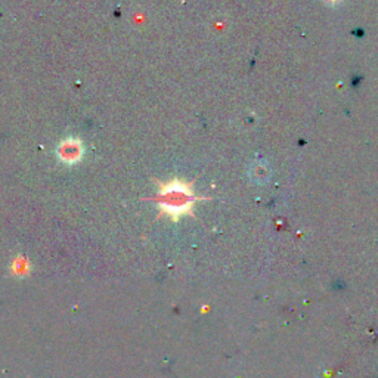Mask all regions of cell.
I'll return each instance as SVG.
<instances>
[{
  "mask_svg": "<svg viewBox=\"0 0 378 378\" xmlns=\"http://www.w3.org/2000/svg\"><path fill=\"white\" fill-rule=\"evenodd\" d=\"M59 154H61V158L62 161H67V163H74L80 158L81 155V145L78 141L76 139H68L65 141L61 148H59Z\"/></svg>",
  "mask_w": 378,
  "mask_h": 378,
  "instance_id": "obj_2",
  "label": "cell"
},
{
  "mask_svg": "<svg viewBox=\"0 0 378 378\" xmlns=\"http://www.w3.org/2000/svg\"><path fill=\"white\" fill-rule=\"evenodd\" d=\"M160 202L164 210L169 213H185L189 208V205L196 199L193 196L190 187L182 181H172L166 185H163L160 189Z\"/></svg>",
  "mask_w": 378,
  "mask_h": 378,
  "instance_id": "obj_1",
  "label": "cell"
}]
</instances>
